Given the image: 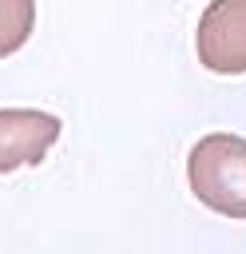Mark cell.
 I'll return each instance as SVG.
<instances>
[{
	"mask_svg": "<svg viewBox=\"0 0 246 254\" xmlns=\"http://www.w3.org/2000/svg\"><path fill=\"white\" fill-rule=\"evenodd\" d=\"M186 179L194 198L222 214L246 218V139L230 131L202 135L186 155Z\"/></svg>",
	"mask_w": 246,
	"mask_h": 254,
	"instance_id": "cell-1",
	"label": "cell"
},
{
	"mask_svg": "<svg viewBox=\"0 0 246 254\" xmlns=\"http://www.w3.org/2000/svg\"><path fill=\"white\" fill-rule=\"evenodd\" d=\"M194 48L206 71L242 75L246 71V0H210L198 20Z\"/></svg>",
	"mask_w": 246,
	"mask_h": 254,
	"instance_id": "cell-2",
	"label": "cell"
},
{
	"mask_svg": "<svg viewBox=\"0 0 246 254\" xmlns=\"http://www.w3.org/2000/svg\"><path fill=\"white\" fill-rule=\"evenodd\" d=\"M36 24V0H0V60L20 52Z\"/></svg>",
	"mask_w": 246,
	"mask_h": 254,
	"instance_id": "cell-4",
	"label": "cell"
},
{
	"mask_svg": "<svg viewBox=\"0 0 246 254\" xmlns=\"http://www.w3.org/2000/svg\"><path fill=\"white\" fill-rule=\"evenodd\" d=\"M60 115L40 107H0V175L36 167L60 139Z\"/></svg>",
	"mask_w": 246,
	"mask_h": 254,
	"instance_id": "cell-3",
	"label": "cell"
}]
</instances>
